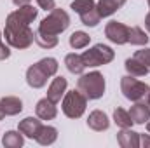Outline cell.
<instances>
[{"label": "cell", "instance_id": "cell-16", "mask_svg": "<svg viewBox=\"0 0 150 148\" xmlns=\"http://www.w3.org/2000/svg\"><path fill=\"white\" fill-rule=\"evenodd\" d=\"M0 105L5 111V115H9V117H14L23 111V101L18 96H4L0 99Z\"/></svg>", "mask_w": 150, "mask_h": 148}, {"label": "cell", "instance_id": "cell-1", "mask_svg": "<svg viewBox=\"0 0 150 148\" xmlns=\"http://www.w3.org/2000/svg\"><path fill=\"white\" fill-rule=\"evenodd\" d=\"M4 37L5 42L14 49H28L35 40V33L30 28V23L25 18H21L18 11H14L5 19Z\"/></svg>", "mask_w": 150, "mask_h": 148}, {"label": "cell", "instance_id": "cell-21", "mask_svg": "<svg viewBox=\"0 0 150 148\" xmlns=\"http://www.w3.org/2000/svg\"><path fill=\"white\" fill-rule=\"evenodd\" d=\"M2 145L5 148H21L25 145V138L19 131H7L2 138Z\"/></svg>", "mask_w": 150, "mask_h": 148}, {"label": "cell", "instance_id": "cell-20", "mask_svg": "<svg viewBox=\"0 0 150 148\" xmlns=\"http://www.w3.org/2000/svg\"><path fill=\"white\" fill-rule=\"evenodd\" d=\"M124 66H126L127 75H133V77H145L147 73H150L149 68H147L140 59H136L134 56H133V58H127V59L124 61Z\"/></svg>", "mask_w": 150, "mask_h": 148}, {"label": "cell", "instance_id": "cell-3", "mask_svg": "<svg viewBox=\"0 0 150 148\" xmlns=\"http://www.w3.org/2000/svg\"><path fill=\"white\" fill-rule=\"evenodd\" d=\"M105 77L100 72H89L82 73L77 80V89L87 98V99H100L105 94Z\"/></svg>", "mask_w": 150, "mask_h": 148}, {"label": "cell", "instance_id": "cell-8", "mask_svg": "<svg viewBox=\"0 0 150 148\" xmlns=\"http://www.w3.org/2000/svg\"><path fill=\"white\" fill-rule=\"evenodd\" d=\"M105 37L108 38L112 44L124 45V44H127L129 26H126L124 23H119V21H110L105 26Z\"/></svg>", "mask_w": 150, "mask_h": 148}, {"label": "cell", "instance_id": "cell-9", "mask_svg": "<svg viewBox=\"0 0 150 148\" xmlns=\"http://www.w3.org/2000/svg\"><path fill=\"white\" fill-rule=\"evenodd\" d=\"M42 125H44V124H42V120H40L38 117H26V118H23V120L19 122L18 131H19L25 138L35 140Z\"/></svg>", "mask_w": 150, "mask_h": 148}, {"label": "cell", "instance_id": "cell-28", "mask_svg": "<svg viewBox=\"0 0 150 148\" xmlns=\"http://www.w3.org/2000/svg\"><path fill=\"white\" fill-rule=\"evenodd\" d=\"M9 56H11V49L4 44V40H2V32H0V61L7 59Z\"/></svg>", "mask_w": 150, "mask_h": 148}, {"label": "cell", "instance_id": "cell-19", "mask_svg": "<svg viewBox=\"0 0 150 148\" xmlns=\"http://www.w3.org/2000/svg\"><path fill=\"white\" fill-rule=\"evenodd\" d=\"M65 65H67V70L74 75H82L84 70H86L84 59H82V56L77 54V52H70V54L65 56Z\"/></svg>", "mask_w": 150, "mask_h": 148}, {"label": "cell", "instance_id": "cell-6", "mask_svg": "<svg viewBox=\"0 0 150 148\" xmlns=\"http://www.w3.org/2000/svg\"><path fill=\"white\" fill-rule=\"evenodd\" d=\"M87 106V98L77 89V91H67L61 99V110L68 118H80Z\"/></svg>", "mask_w": 150, "mask_h": 148}, {"label": "cell", "instance_id": "cell-18", "mask_svg": "<svg viewBox=\"0 0 150 148\" xmlns=\"http://www.w3.org/2000/svg\"><path fill=\"white\" fill-rule=\"evenodd\" d=\"M56 140H58V129L52 127V125H42L37 134V138H35V141L38 145H42V147H49Z\"/></svg>", "mask_w": 150, "mask_h": 148}, {"label": "cell", "instance_id": "cell-11", "mask_svg": "<svg viewBox=\"0 0 150 148\" xmlns=\"http://www.w3.org/2000/svg\"><path fill=\"white\" fill-rule=\"evenodd\" d=\"M87 125H89V129H93L96 132H101V131H107L110 127V118L105 111L94 110L87 117Z\"/></svg>", "mask_w": 150, "mask_h": 148}, {"label": "cell", "instance_id": "cell-31", "mask_svg": "<svg viewBox=\"0 0 150 148\" xmlns=\"http://www.w3.org/2000/svg\"><path fill=\"white\" fill-rule=\"evenodd\" d=\"M14 2V5H18V7H21V5H26V4H30L32 0H12Z\"/></svg>", "mask_w": 150, "mask_h": 148}, {"label": "cell", "instance_id": "cell-4", "mask_svg": "<svg viewBox=\"0 0 150 148\" xmlns=\"http://www.w3.org/2000/svg\"><path fill=\"white\" fill-rule=\"evenodd\" d=\"M120 91L126 99L133 103H149L150 101V85L140 82L133 75H126L120 78Z\"/></svg>", "mask_w": 150, "mask_h": 148}, {"label": "cell", "instance_id": "cell-33", "mask_svg": "<svg viewBox=\"0 0 150 148\" xmlns=\"http://www.w3.org/2000/svg\"><path fill=\"white\" fill-rule=\"evenodd\" d=\"M4 117H5V111H4L2 105H0V120H4Z\"/></svg>", "mask_w": 150, "mask_h": 148}, {"label": "cell", "instance_id": "cell-13", "mask_svg": "<svg viewBox=\"0 0 150 148\" xmlns=\"http://www.w3.org/2000/svg\"><path fill=\"white\" fill-rule=\"evenodd\" d=\"M47 75L42 72V68L38 66L37 63L32 65L28 70H26V84L33 89H42L45 84H47Z\"/></svg>", "mask_w": 150, "mask_h": 148}, {"label": "cell", "instance_id": "cell-32", "mask_svg": "<svg viewBox=\"0 0 150 148\" xmlns=\"http://www.w3.org/2000/svg\"><path fill=\"white\" fill-rule=\"evenodd\" d=\"M145 28L149 30V33H150V12L145 16Z\"/></svg>", "mask_w": 150, "mask_h": 148}, {"label": "cell", "instance_id": "cell-26", "mask_svg": "<svg viewBox=\"0 0 150 148\" xmlns=\"http://www.w3.org/2000/svg\"><path fill=\"white\" fill-rule=\"evenodd\" d=\"M35 42H37L42 49H52V47L58 45L59 40H58V37H47V35H38V33H35Z\"/></svg>", "mask_w": 150, "mask_h": 148}, {"label": "cell", "instance_id": "cell-2", "mask_svg": "<svg viewBox=\"0 0 150 148\" xmlns=\"http://www.w3.org/2000/svg\"><path fill=\"white\" fill-rule=\"evenodd\" d=\"M70 26V16L63 9H52L38 25L37 32L38 35H47V37H58Z\"/></svg>", "mask_w": 150, "mask_h": 148}, {"label": "cell", "instance_id": "cell-15", "mask_svg": "<svg viewBox=\"0 0 150 148\" xmlns=\"http://www.w3.org/2000/svg\"><path fill=\"white\" fill-rule=\"evenodd\" d=\"M129 115H131L134 124L142 125L147 120H150V105L149 103H134L129 110Z\"/></svg>", "mask_w": 150, "mask_h": 148}, {"label": "cell", "instance_id": "cell-27", "mask_svg": "<svg viewBox=\"0 0 150 148\" xmlns=\"http://www.w3.org/2000/svg\"><path fill=\"white\" fill-rule=\"evenodd\" d=\"M134 58H136V59H140V61L149 68V72H150V47H143V49L136 51V52H134Z\"/></svg>", "mask_w": 150, "mask_h": 148}, {"label": "cell", "instance_id": "cell-23", "mask_svg": "<svg viewBox=\"0 0 150 148\" xmlns=\"http://www.w3.org/2000/svg\"><path fill=\"white\" fill-rule=\"evenodd\" d=\"M68 42H70V47L75 49V51H79V49H86L87 45H89V42H91V37L86 33V32H74L70 38H68Z\"/></svg>", "mask_w": 150, "mask_h": 148}, {"label": "cell", "instance_id": "cell-36", "mask_svg": "<svg viewBox=\"0 0 150 148\" xmlns=\"http://www.w3.org/2000/svg\"><path fill=\"white\" fill-rule=\"evenodd\" d=\"M149 105H150V101H149Z\"/></svg>", "mask_w": 150, "mask_h": 148}, {"label": "cell", "instance_id": "cell-10", "mask_svg": "<svg viewBox=\"0 0 150 148\" xmlns=\"http://www.w3.org/2000/svg\"><path fill=\"white\" fill-rule=\"evenodd\" d=\"M67 85H68V82H67L65 77H61V75H59V77H54L52 82L49 84L47 98H49L52 103H59V101L63 99L65 92H67Z\"/></svg>", "mask_w": 150, "mask_h": 148}, {"label": "cell", "instance_id": "cell-5", "mask_svg": "<svg viewBox=\"0 0 150 148\" xmlns=\"http://www.w3.org/2000/svg\"><path fill=\"white\" fill-rule=\"evenodd\" d=\"M80 56L84 59L86 68H94V66H101V65L112 63L113 58H115V52H113L112 47H108L105 44H96L91 49L84 51Z\"/></svg>", "mask_w": 150, "mask_h": 148}, {"label": "cell", "instance_id": "cell-35", "mask_svg": "<svg viewBox=\"0 0 150 148\" xmlns=\"http://www.w3.org/2000/svg\"><path fill=\"white\" fill-rule=\"evenodd\" d=\"M147 2H149V7H150V0H147Z\"/></svg>", "mask_w": 150, "mask_h": 148}, {"label": "cell", "instance_id": "cell-7", "mask_svg": "<svg viewBox=\"0 0 150 148\" xmlns=\"http://www.w3.org/2000/svg\"><path fill=\"white\" fill-rule=\"evenodd\" d=\"M70 9L80 16L82 25H86L89 28L98 26V23L101 21V16L98 14L94 0H74L72 5H70Z\"/></svg>", "mask_w": 150, "mask_h": 148}, {"label": "cell", "instance_id": "cell-12", "mask_svg": "<svg viewBox=\"0 0 150 148\" xmlns=\"http://www.w3.org/2000/svg\"><path fill=\"white\" fill-rule=\"evenodd\" d=\"M35 113H37V117L40 120H52V118H56V115H58L56 103H52L49 98H42V99L37 101Z\"/></svg>", "mask_w": 150, "mask_h": 148}, {"label": "cell", "instance_id": "cell-29", "mask_svg": "<svg viewBox=\"0 0 150 148\" xmlns=\"http://www.w3.org/2000/svg\"><path fill=\"white\" fill-rule=\"evenodd\" d=\"M37 5L44 11H52L56 5H54V0H37Z\"/></svg>", "mask_w": 150, "mask_h": 148}, {"label": "cell", "instance_id": "cell-17", "mask_svg": "<svg viewBox=\"0 0 150 148\" xmlns=\"http://www.w3.org/2000/svg\"><path fill=\"white\" fill-rule=\"evenodd\" d=\"M124 4H126V0H98L96 9L101 18H108L113 12H117Z\"/></svg>", "mask_w": 150, "mask_h": 148}, {"label": "cell", "instance_id": "cell-34", "mask_svg": "<svg viewBox=\"0 0 150 148\" xmlns=\"http://www.w3.org/2000/svg\"><path fill=\"white\" fill-rule=\"evenodd\" d=\"M145 125H147V131H149V134H150V120H147V122H145Z\"/></svg>", "mask_w": 150, "mask_h": 148}, {"label": "cell", "instance_id": "cell-25", "mask_svg": "<svg viewBox=\"0 0 150 148\" xmlns=\"http://www.w3.org/2000/svg\"><path fill=\"white\" fill-rule=\"evenodd\" d=\"M37 65L42 68V72L47 75L49 78L58 73V68H59V65H58V61H56L54 58H44V59H40V61H38Z\"/></svg>", "mask_w": 150, "mask_h": 148}, {"label": "cell", "instance_id": "cell-14", "mask_svg": "<svg viewBox=\"0 0 150 148\" xmlns=\"http://www.w3.org/2000/svg\"><path fill=\"white\" fill-rule=\"evenodd\" d=\"M117 143L122 148H138L140 147V132H134L131 127L120 129L117 132Z\"/></svg>", "mask_w": 150, "mask_h": 148}, {"label": "cell", "instance_id": "cell-30", "mask_svg": "<svg viewBox=\"0 0 150 148\" xmlns=\"http://www.w3.org/2000/svg\"><path fill=\"white\" fill-rule=\"evenodd\" d=\"M140 147L143 148L150 147V134H140Z\"/></svg>", "mask_w": 150, "mask_h": 148}, {"label": "cell", "instance_id": "cell-24", "mask_svg": "<svg viewBox=\"0 0 150 148\" xmlns=\"http://www.w3.org/2000/svg\"><path fill=\"white\" fill-rule=\"evenodd\" d=\"M113 122L120 127V129H126V127H133V118L129 115V111H126L124 108H115L113 111Z\"/></svg>", "mask_w": 150, "mask_h": 148}, {"label": "cell", "instance_id": "cell-22", "mask_svg": "<svg viewBox=\"0 0 150 148\" xmlns=\"http://www.w3.org/2000/svg\"><path fill=\"white\" fill-rule=\"evenodd\" d=\"M150 37L147 35L145 30H142L140 26H133L129 28V37H127V44L131 45H147Z\"/></svg>", "mask_w": 150, "mask_h": 148}]
</instances>
